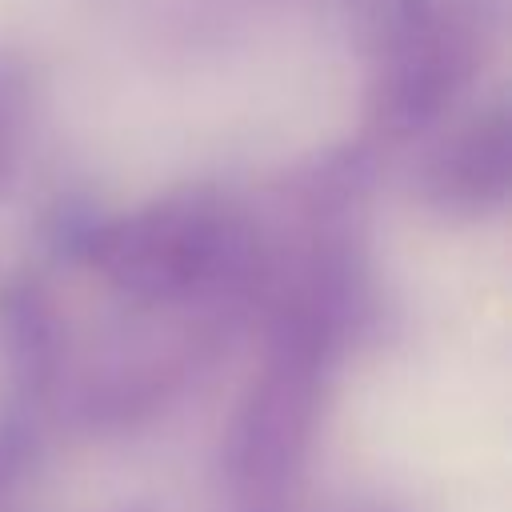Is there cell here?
<instances>
[{
	"mask_svg": "<svg viewBox=\"0 0 512 512\" xmlns=\"http://www.w3.org/2000/svg\"><path fill=\"white\" fill-rule=\"evenodd\" d=\"M256 256L244 212L216 192L188 188L112 216L88 264L128 300L192 304L240 288L256 272Z\"/></svg>",
	"mask_w": 512,
	"mask_h": 512,
	"instance_id": "6da1fadb",
	"label": "cell"
},
{
	"mask_svg": "<svg viewBox=\"0 0 512 512\" xmlns=\"http://www.w3.org/2000/svg\"><path fill=\"white\" fill-rule=\"evenodd\" d=\"M328 368L268 356L264 372L240 396L224 440L220 472L232 492L252 500H276L308 460Z\"/></svg>",
	"mask_w": 512,
	"mask_h": 512,
	"instance_id": "7a4b0ae2",
	"label": "cell"
},
{
	"mask_svg": "<svg viewBox=\"0 0 512 512\" xmlns=\"http://www.w3.org/2000/svg\"><path fill=\"white\" fill-rule=\"evenodd\" d=\"M484 20L464 0H440L436 28L412 52L372 64L368 124L392 140L432 128L480 64Z\"/></svg>",
	"mask_w": 512,
	"mask_h": 512,
	"instance_id": "3957f363",
	"label": "cell"
},
{
	"mask_svg": "<svg viewBox=\"0 0 512 512\" xmlns=\"http://www.w3.org/2000/svg\"><path fill=\"white\" fill-rule=\"evenodd\" d=\"M512 136L504 108H488L444 136L416 172V196L452 220H472L508 200Z\"/></svg>",
	"mask_w": 512,
	"mask_h": 512,
	"instance_id": "277c9868",
	"label": "cell"
},
{
	"mask_svg": "<svg viewBox=\"0 0 512 512\" xmlns=\"http://www.w3.org/2000/svg\"><path fill=\"white\" fill-rule=\"evenodd\" d=\"M64 324L48 288L20 272L0 288V364L16 404H36L60 376Z\"/></svg>",
	"mask_w": 512,
	"mask_h": 512,
	"instance_id": "5b68a950",
	"label": "cell"
},
{
	"mask_svg": "<svg viewBox=\"0 0 512 512\" xmlns=\"http://www.w3.org/2000/svg\"><path fill=\"white\" fill-rule=\"evenodd\" d=\"M372 176H376V152L368 144H340L304 160L288 176V196L308 220L328 224L364 200V192L372 188Z\"/></svg>",
	"mask_w": 512,
	"mask_h": 512,
	"instance_id": "8992f818",
	"label": "cell"
},
{
	"mask_svg": "<svg viewBox=\"0 0 512 512\" xmlns=\"http://www.w3.org/2000/svg\"><path fill=\"white\" fill-rule=\"evenodd\" d=\"M436 16L440 0H352V40L380 64L424 44Z\"/></svg>",
	"mask_w": 512,
	"mask_h": 512,
	"instance_id": "52a82bcc",
	"label": "cell"
},
{
	"mask_svg": "<svg viewBox=\"0 0 512 512\" xmlns=\"http://www.w3.org/2000/svg\"><path fill=\"white\" fill-rule=\"evenodd\" d=\"M108 212L100 204H92L88 196H60L52 204V212L44 216V248L56 260L68 264H88L104 228H108Z\"/></svg>",
	"mask_w": 512,
	"mask_h": 512,
	"instance_id": "ba28073f",
	"label": "cell"
},
{
	"mask_svg": "<svg viewBox=\"0 0 512 512\" xmlns=\"http://www.w3.org/2000/svg\"><path fill=\"white\" fill-rule=\"evenodd\" d=\"M28 100H32L28 64L16 52H4L0 48V188L16 172V148H20Z\"/></svg>",
	"mask_w": 512,
	"mask_h": 512,
	"instance_id": "9c48e42d",
	"label": "cell"
},
{
	"mask_svg": "<svg viewBox=\"0 0 512 512\" xmlns=\"http://www.w3.org/2000/svg\"><path fill=\"white\" fill-rule=\"evenodd\" d=\"M36 452H40V432L32 404L8 400L0 408V504L24 484V476L36 464Z\"/></svg>",
	"mask_w": 512,
	"mask_h": 512,
	"instance_id": "30bf717a",
	"label": "cell"
},
{
	"mask_svg": "<svg viewBox=\"0 0 512 512\" xmlns=\"http://www.w3.org/2000/svg\"><path fill=\"white\" fill-rule=\"evenodd\" d=\"M240 512H280V504H276V500H252V504H244Z\"/></svg>",
	"mask_w": 512,
	"mask_h": 512,
	"instance_id": "8fae6325",
	"label": "cell"
},
{
	"mask_svg": "<svg viewBox=\"0 0 512 512\" xmlns=\"http://www.w3.org/2000/svg\"><path fill=\"white\" fill-rule=\"evenodd\" d=\"M356 512H404V508H396V504H364Z\"/></svg>",
	"mask_w": 512,
	"mask_h": 512,
	"instance_id": "7c38bea8",
	"label": "cell"
},
{
	"mask_svg": "<svg viewBox=\"0 0 512 512\" xmlns=\"http://www.w3.org/2000/svg\"><path fill=\"white\" fill-rule=\"evenodd\" d=\"M124 512H144V508H124Z\"/></svg>",
	"mask_w": 512,
	"mask_h": 512,
	"instance_id": "4fadbf2b",
	"label": "cell"
}]
</instances>
